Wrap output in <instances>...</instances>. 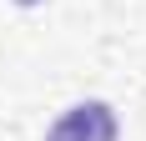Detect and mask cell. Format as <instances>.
Wrapping results in <instances>:
<instances>
[{
	"instance_id": "6da1fadb",
	"label": "cell",
	"mask_w": 146,
	"mask_h": 141,
	"mask_svg": "<svg viewBox=\"0 0 146 141\" xmlns=\"http://www.w3.org/2000/svg\"><path fill=\"white\" fill-rule=\"evenodd\" d=\"M45 141H116V111L106 101H81L50 126Z\"/></svg>"
},
{
	"instance_id": "7a4b0ae2",
	"label": "cell",
	"mask_w": 146,
	"mask_h": 141,
	"mask_svg": "<svg viewBox=\"0 0 146 141\" xmlns=\"http://www.w3.org/2000/svg\"><path fill=\"white\" fill-rule=\"evenodd\" d=\"M15 5H40V0H15Z\"/></svg>"
}]
</instances>
